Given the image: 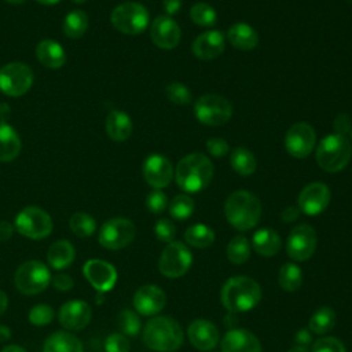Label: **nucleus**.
<instances>
[{"instance_id": "1", "label": "nucleus", "mask_w": 352, "mask_h": 352, "mask_svg": "<svg viewBox=\"0 0 352 352\" xmlns=\"http://www.w3.org/2000/svg\"><path fill=\"white\" fill-rule=\"evenodd\" d=\"M213 173L212 161L201 153H192L179 161L175 170V180L184 192H198L209 186Z\"/></svg>"}, {"instance_id": "2", "label": "nucleus", "mask_w": 352, "mask_h": 352, "mask_svg": "<svg viewBox=\"0 0 352 352\" xmlns=\"http://www.w3.org/2000/svg\"><path fill=\"white\" fill-rule=\"evenodd\" d=\"M224 214L234 228L248 231L258 223L261 216V204L254 194L245 190H236L227 197Z\"/></svg>"}, {"instance_id": "3", "label": "nucleus", "mask_w": 352, "mask_h": 352, "mask_svg": "<svg viewBox=\"0 0 352 352\" xmlns=\"http://www.w3.org/2000/svg\"><path fill=\"white\" fill-rule=\"evenodd\" d=\"M221 304L231 312H246L253 309L261 300L260 285L248 276L230 278L220 293Z\"/></svg>"}, {"instance_id": "4", "label": "nucleus", "mask_w": 352, "mask_h": 352, "mask_svg": "<svg viewBox=\"0 0 352 352\" xmlns=\"http://www.w3.org/2000/svg\"><path fill=\"white\" fill-rule=\"evenodd\" d=\"M146 346L157 352H173L183 344V330L180 324L169 316H155L143 329Z\"/></svg>"}, {"instance_id": "5", "label": "nucleus", "mask_w": 352, "mask_h": 352, "mask_svg": "<svg viewBox=\"0 0 352 352\" xmlns=\"http://www.w3.org/2000/svg\"><path fill=\"white\" fill-rule=\"evenodd\" d=\"M351 157L352 144L349 139L338 133H330L323 138L316 148V162L329 173L342 170L348 165Z\"/></svg>"}, {"instance_id": "6", "label": "nucleus", "mask_w": 352, "mask_h": 352, "mask_svg": "<svg viewBox=\"0 0 352 352\" xmlns=\"http://www.w3.org/2000/svg\"><path fill=\"white\" fill-rule=\"evenodd\" d=\"M111 25L124 34H139L148 25L147 8L136 1H125L114 7L110 14Z\"/></svg>"}, {"instance_id": "7", "label": "nucleus", "mask_w": 352, "mask_h": 352, "mask_svg": "<svg viewBox=\"0 0 352 352\" xmlns=\"http://www.w3.org/2000/svg\"><path fill=\"white\" fill-rule=\"evenodd\" d=\"M14 282L22 294L33 296L44 292L48 287L51 282V274L47 265L41 261L29 260L18 267Z\"/></svg>"}, {"instance_id": "8", "label": "nucleus", "mask_w": 352, "mask_h": 352, "mask_svg": "<svg viewBox=\"0 0 352 352\" xmlns=\"http://www.w3.org/2000/svg\"><path fill=\"white\" fill-rule=\"evenodd\" d=\"M194 113L199 122L209 126H219L231 118L232 104L221 95L206 94L195 100Z\"/></svg>"}, {"instance_id": "9", "label": "nucleus", "mask_w": 352, "mask_h": 352, "mask_svg": "<svg viewBox=\"0 0 352 352\" xmlns=\"http://www.w3.org/2000/svg\"><path fill=\"white\" fill-rule=\"evenodd\" d=\"M33 72L23 62H10L0 67V91L11 98L25 95L33 85Z\"/></svg>"}, {"instance_id": "10", "label": "nucleus", "mask_w": 352, "mask_h": 352, "mask_svg": "<svg viewBox=\"0 0 352 352\" xmlns=\"http://www.w3.org/2000/svg\"><path fill=\"white\" fill-rule=\"evenodd\" d=\"M15 228L26 238L43 239L52 231V219L38 206H26L16 214Z\"/></svg>"}, {"instance_id": "11", "label": "nucleus", "mask_w": 352, "mask_h": 352, "mask_svg": "<svg viewBox=\"0 0 352 352\" xmlns=\"http://www.w3.org/2000/svg\"><path fill=\"white\" fill-rule=\"evenodd\" d=\"M192 256L182 242H170L165 246L158 261V270L165 278H180L191 267Z\"/></svg>"}, {"instance_id": "12", "label": "nucleus", "mask_w": 352, "mask_h": 352, "mask_svg": "<svg viewBox=\"0 0 352 352\" xmlns=\"http://www.w3.org/2000/svg\"><path fill=\"white\" fill-rule=\"evenodd\" d=\"M135 224L125 217H114L103 223L99 231V243L109 250H120L135 238Z\"/></svg>"}, {"instance_id": "13", "label": "nucleus", "mask_w": 352, "mask_h": 352, "mask_svg": "<svg viewBox=\"0 0 352 352\" xmlns=\"http://www.w3.org/2000/svg\"><path fill=\"white\" fill-rule=\"evenodd\" d=\"M316 232L308 224L296 226L289 236L286 243L287 256L294 261L308 260L316 249Z\"/></svg>"}, {"instance_id": "14", "label": "nucleus", "mask_w": 352, "mask_h": 352, "mask_svg": "<svg viewBox=\"0 0 352 352\" xmlns=\"http://www.w3.org/2000/svg\"><path fill=\"white\" fill-rule=\"evenodd\" d=\"M316 142V133L308 122H296L293 124L285 136L286 151L296 158L308 157Z\"/></svg>"}, {"instance_id": "15", "label": "nucleus", "mask_w": 352, "mask_h": 352, "mask_svg": "<svg viewBox=\"0 0 352 352\" xmlns=\"http://www.w3.org/2000/svg\"><path fill=\"white\" fill-rule=\"evenodd\" d=\"M330 190L324 183H309L301 190L298 195V209L308 216H316L327 208V205L330 204Z\"/></svg>"}, {"instance_id": "16", "label": "nucleus", "mask_w": 352, "mask_h": 352, "mask_svg": "<svg viewBox=\"0 0 352 352\" xmlns=\"http://www.w3.org/2000/svg\"><path fill=\"white\" fill-rule=\"evenodd\" d=\"M143 177L154 190H161L172 182L173 166L166 157L151 154L143 164Z\"/></svg>"}, {"instance_id": "17", "label": "nucleus", "mask_w": 352, "mask_h": 352, "mask_svg": "<svg viewBox=\"0 0 352 352\" xmlns=\"http://www.w3.org/2000/svg\"><path fill=\"white\" fill-rule=\"evenodd\" d=\"M82 272L91 286L100 293L111 290L117 280L116 268L110 263L99 258L88 260L82 267Z\"/></svg>"}, {"instance_id": "18", "label": "nucleus", "mask_w": 352, "mask_h": 352, "mask_svg": "<svg viewBox=\"0 0 352 352\" xmlns=\"http://www.w3.org/2000/svg\"><path fill=\"white\" fill-rule=\"evenodd\" d=\"M150 37L157 47L162 50H172L179 44L182 30L172 16L160 15L150 26Z\"/></svg>"}, {"instance_id": "19", "label": "nucleus", "mask_w": 352, "mask_h": 352, "mask_svg": "<svg viewBox=\"0 0 352 352\" xmlns=\"http://www.w3.org/2000/svg\"><path fill=\"white\" fill-rule=\"evenodd\" d=\"M166 302V296L162 289L155 285H144L133 294V307L143 316L158 314Z\"/></svg>"}, {"instance_id": "20", "label": "nucleus", "mask_w": 352, "mask_h": 352, "mask_svg": "<svg viewBox=\"0 0 352 352\" xmlns=\"http://www.w3.org/2000/svg\"><path fill=\"white\" fill-rule=\"evenodd\" d=\"M91 315V308L85 301L72 300L60 307L59 322L66 330L77 331L89 323Z\"/></svg>"}, {"instance_id": "21", "label": "nucleus", "mask_w": 352, "mask_h": 352, "mask_svg": "<svg viewBox=\"0 0 352 352\" xmlns=\"http://www.w3.org/2000/svg\"><path fill=\"white\" fill-rule=\"evenodd\" d=\"M187 336L191 342L198 351H212L219 341V330L217 327L206 320V319H195L188 324Z\"/></svg>"}, {"instance_id": "22", "label": "nucleus", "mask_w": 352, "mask_h": 352, "mask_svg": "<svg viewBox=\"0 0 352 352\" xmlns=\"http://www.w3.org/2000/svg\"><path fill=\"white\" fill-rule=\"evenodd\" d=\"M224 36L219 30H208L201 33L192 43L191 50L201 60H212L224 51Z\"/></svg>"}, {"instance_id": "23", "label": "nucleus", "mask_w": 352, "mask_h": 352, "mask_svg": "<svg viewBox=\"0 0 352 352\" xmlns=\"http://www.w3.org/2000/svg\"><path fill=\"white\" fill-rule=\"evenodd\" d=\"M221 352H261V344L252 331L232 329L221 340Z\"/></svg>"}, {"instance_id": "24", "label": "nucleus", "mask_w": 352, "mask_h": 352, "mask_svg": "<svg viewBox=\"0 0 352 352\" xmlns=\"http://www.w3.org/2000/svg\"><path fill=\"white\" fill-rule=\"evenodd\" d=\"M38 62L48 69H59L66 63V54L62 45L54 40H41L36 47Z\"/></svg>"}, {"instance_id": "25", "label": "nucleus", "mask_w": 352, "mask_h": 352, "mask_svg": "<svg viewBox=\"0 0 352 352\" xmlns=\"http://www.w3.org/2000/svg\"><path fill=\"white\" fill-rule=\"evenodd\" d=\"M22 148L18 132L7 122L0 121V162L15 160Z\"/></svg>"}, {"instance_id": "26", "label": "nucleus", "mask_w": 352, "mask_h": 352, "mask_svg": "<svg viewBox=\"0 0 352 352\" xmlns=\"http://www.w3.org/2000/svg\"><path fill=\"white\" fill-rule=\"evenodd\" d=\"M227 38L232 47L241 51H250L258 44L257 32L250 25L243 22L231 25L227 32Z\"/></svg>"}, {"instance_id": "27", "label": "nucleus", "mask_w": 352, "mask_h": 352, "mask_svg": "<svg viewBox=\"0 0 352 352\" xmlns=\"http://www.w3.org/2000/svg\"><path fill=\"white\" fill-rule=\"evenodd\" d=\"M132 120L125 111L113 110L106 118V133L114 142H124L132 135Z\"/></svg>"}, {"instance_id": "28", "label": "nucleus", "mask_w": 352, "mask_h": 352, "mask_svg": "<svg viewBox=\"0 0 352 352\" xmlns=\"http://www.w3.org/2000/svg\"><path fill=\"white\" fill-rule=\"evenodd\" d=\"M253 249L264 257L275 256L282 246L279 234L272 228H260L252 238Z\"/></svg>"}, {"instance_id": "29", "label": "nucleus", "mask_w": 352, "mask_h": 352, "mask_svg": "<svg viewBox=\"0 0 352 352\" xmlns=\"http://www.w3.org/2000/svg\"><path fill=\"white\" fill-rule=\"evenodd\" d=\"M43 352H84L81 341L66 330L52 333L44 342Z\"/></svg>"}, {"instance_id": "30", "label": "nucleus", "mask_w": 352, "mask_h": 352, "mask_svg": "<svg viewBox=\"0 0 352 352\" xmlns=\"http://www.w3.org/2000/svg\"><path fill=\"white\" fill-rule=\"evenodd\" d=\"M74 257H76L74 246L66 239L54 242L50 246L47 253V260L50 265L55 270H63L69 267L74 261Z\"/></svg>"}, {"instance_id": "31", "label": "nucleus", "mask_w": 352, "mask_h": 352, "mask_svg": "<svg viewBox=\"0 0 352 352\" xmlns=\"http://www.w3.org/2000/svg\"><path fill=\"white\" fill-rule=\"evenodd\" d=\"M336 319H337V315L333 308L320 307L312 314L309 323H308V329L314 334L329 333L334 327Z\"/></svg>"}, {"instance_id": "32", "label": "nucleus", "mask_w": 352, "mask_h": 352, "mask_svg": "<svg viewBox=\"0 0 352 352\" xmlns=\"http://www.w3.org/2000/svg\"><path fill=\"white\" fill-rule=\"evenodd\" d=\"M88 15L82 10L70 11L63 19V33L69 38H80L88 29Z\"/></svg>"}, {"instance_id": "33", "label": "nucleus", "mask_w": 352, "mask_h": 352, "mask_svg": "<svg viewBox=\"0 0 352 352\" xmlns=\"http://www.w3.org/2000/svg\"><path fill=\"white\" fill-rule=\"evenodd\" d=\"M184 239L190 246L204 249L210 246L214 242V232L206 224H194L190 226L184 232Z\"/></svg>"}, {"instance_id": "34", "label": "nucleus", "mask_w": 352, "mask_h": 352, "mask_svg": "<svg viewBox=\"0 0 352 352\" xmlns=\"http://www.w3.org/2000/svg\"><path fill=\"white\" fill-rule=\"evenodd\" d=\"M230 164H231L232 169L242 176H249V175L254 173L256 166H257L253 153L245 147H236L231 153Z\"/></svg>"}, {"instance_id": "35", "label": "nucleus", "mask_w": 352, "mask_h": 352, "mask_svg": "<svg viewBox=\"0 0 352 352\" xmlns=\"http://www.w3.org/2000/svg\"><path fill=\"white\" fill-rule=\"evenodd\" d=\"M279 286L285 292H296L302 285V271L301 268L294 263H285L278 275Z\"/></svg>"}, {"instance_id": "36", "label": "nucleus", "mask_w": 352, "mask_h": 352, "mask_svg": "<svg viewBox=\"0 0 352 352\" xmlns=\"http://www.w3.org/2000/svg\"><path fill=\"white\" fill-rule=\"evenodd\" d=\"M227 258L232 264H243L250 257V243L243 235L234 236L227 245Z\"/></svg>"}, {"instance_id": "37", "label": "nucleus", "mask_w": 352, "mask_h": 352, "mask_svg": "<svg viewBox=\"0 0 352 352\" xmlns=\"http://www.w3.org/2000/svg\"><path fill=\"white\" fill-rule=\"evenodd\" d=\"M70 230L73 231V234H76L80 238H87L91 236L95 230H96V221L95 219L84 212H77L70 217L69 221Z\"/></svg>"}, {"instance_id": "38", "label": "nucleus", "mask_w": 352, "mask_h": 352, "mask_svg": "<svg viewBox=\"0 0 352 352\" xmlns=\"http://www.w3.org/2000/svg\"><path fill=\"white\" fill-rule=\"evenodd\" d=\"M190 18L198 26L209 28L216 23L217 14H216V10L210 4L199 1V3H195L190 8Z\"/></svg>"}, {"instance_id": "39", "label": "nucleus", "mask_w": 352, "mask_h": 352, "mask_svg": "<svg viewBox=\"0 0 352 352\" xmlns=\"http://www.w3.org/2000/svg\"><path fill=\"white\" fill-rule=\"evenodd\" d=\"M194 212V201L187 194H179L169 204V213L176 220H186Z\"/></svg>"}, {"instance_id": "40", "label": "nucleus", "mask_w": 352, "mask_h": 352, "mask_svg": "<svg viewBox=\"0 0 352 352\" xmlns=\"http://www.w3.org/2000/svg\"><path fill=\"white\" fill-rule=\"evenodd\" d=\"M118 327L121 330V333L124 336H138L140 329H142V323L139 316L131 311V309H122L118 314Z\"/></svg>"}, {"instance_id": "41", "label": "nucleus", "mask_w": 352, "mask_h": 352, "mask_svg": "<svg viewBox=\"0 0 352 352\" xmlns=\"http://www.w3.org/2000/svg\"><path fill=\"white\" fill-rule=\"evenodd\" d=\"M165 94H166V98L172 103L179 104V106H184V104H188L191 102L190 89L183 82H179V81L169 82L165 88Z\"/></svg>"}, {"instance_id": "42", "label": "nucleus", "mask_w": 352, "mask_h": 352, "mask_svg": "<svg viewBox=\"0 0 352 352\" xmlns=\"http://www.w3.org/2000/svg\"><path fill=\"white\" fill-rule=\"evenodd\" d=\"M54 319V309L47 304H37L29 311V322L34 326H45Z\"/></svg>"}, {"instance_id": "43", "label": "nucleus", "mask_w": 352, "mask_h": 352, "mask_svg": "<svg viewBox=\"0 0 352 352\" xmlns=\"http://www.w3.org/2000/svg\"><path fill=\"white\" fill-rule=\"evenodd\" d=\"M154 234H155L157 239H160L161 242L170 243V242H173V239L176 236V227L170 220L160 219V220H157V223L154 226Z\"/></svg>"}, {"instance_id": "44", "label": "nucleus", "mask_w": 352, "mask_h": 352, "mask_svg": "<svg viewBox=\"0 0 352 352\" xmlns=\"http://www.w3.org/2000/svg\"><path fill=\"white\" fill-rule=\"evenodd\" d=\"M312 352H346V349L338 338L323 337L314 342Z\"/></svg>"}, {"instance_id": "45", "label": "nucleus", "mask_w": 352, "mask_h": 352, "mask_svg": "<svg viewBox=\"0 0 352 352\" xmlns=\"http://www.w3.org/2000/svg\"><path fill=\"white\" fill-rule=\"evenodd\" d=\"M131 344L122 333H113L106 338L104 351L106 352H129Z\"/></svg>"}, {"instance_id": "46", "label": "nucleus", "mask_w": 352, "mask_h": 352, "mask_svg": "<svg viewBox=\"0 0 352 352\" xmlns=\"http://www.w3.org/2000/svg\"><path fill=\"white\" fill-rule=\"evenodd\" d=\"M146 206L153 213H162L168 206V198L161 190H153L146 197Z\"/></svg>"}, {"instance_id": "47", "label": "nucleus", "mask_w": 352, "mask_h": 352, "mask_svg": "<svg viewBox=\"0 0 352 352\" xmlns=\"http://www.w3.org/2000/svg\"><path fill=\"white\" fill-rule=\"evenodd\" d=\"M228 143L221 138H210L206 142V150L213 157H223L228 153Z\"/></svg>"}, {"instance_id": "48", "label": "nucleus", "mask_w": 352, "mask_h": 352, "mask_svg": "<svg viewBox=\"0 0 352 352\" xmlns=\"http://www.w3.org/2000/svg\"><path fill=\"white\" fill-rule=\"evenodd\" d=\"M333 128H334V133L338 135H344L351 131L352 124H351V118L348 114H338L333 122Z\"/></svg>"}, {"instance_id": "49", "label": "nucleus", "mask_w": 352, "mask_h": 352, "mask_svg": "<svg viewBox=\"0 0 352 352\" xmlns=\"http://www.w3.org/2000/svg\"><path fill=\"white\" fill-rule=\"evenodd\" d=\"M52 285H54L55 289H58V290H60V292H67V290H70V289L73 287L74 282H73V279H72L70 275L58 274V275L54 276Z\"/></svg>"}, {"instance_id": "50", "label": "nucleus", "mask_w": 352, "mask_h": 352, "mask_svg": "<svg viewBox=\"0 0 352 352\" xmlns=\"http://www.w3.org/2000/svg\"><path fill=\"white\" fill-rule=\"evenodd\" d=\"M312 341V333L309 329H300L296 334H294V342L296 345L304 346L307 348Z\"/></svg>"}, {"instance_id": "51", "label": "nucleus", "mask_w": 352, "mask_h": 352, "mask_svg": "<svg viewBox=\"0 0 352 352\" xmlns=\"http://www.w3.org/2000/svg\"><path fill=\"white\" fill-rule=\"evenodd\" d=\"M182 4H183V0H164L162 1L164 10L168 16H172L176 12H179V10L182 8Z\"/></svg>"}, {"instance_id": "52", "label": "nucleus", "mask_w": 352, "mask_h": 352, "mask_svg": "<svg viewBox=\"0 0 352 352\" xmlns=\"http://www.w3.org/2000/svg\"><path fill=\"white\" fill-rule=\"evenodd\" d=\"M300 214V209L297 206H287L282 210L280 213V219L285 221V223H292L294 220H297Z\"/></svg>"}, {"instance_id": "53", "label": "nucleus", "mask_w": 352, "mask_h": 352, "mask_svg": "<svg viewBox=\"0 0 352 352\" xmlns=\"http://www.w3.org/2000/svg\"><path fill=\"white\" fill-rule=\"evenodd\" d=\"M14 226L7 220H0V242H6L12 236Z\"/></svg>"}, {"instance_id": "54", "label": "nucleus", "mask_w": 352, "mask_h": 352, "mask_svg": "<svg viewBox=\"0 0 352 352\" xmlns=\"http://www.w3.org/2000/svg\"><path fill=\"white\" fill-rule=\"evenodd\" d=\"M10 338H11V330L7 326L0 324V342H4Z\"/></svg>"}, {"instance_id": "55", "label": "nucleus", "mask_w": 352, "mask_h": 352, "mask_svg": "<svg viewBox=\"0 0 352 352\" xmlns=\"http://www.w3.org/2000/svg\"><path fill=\"white\" fill-rule=\"evenodd\" d=\"M7 305H8V297L3 290H0V315L4 314V311L7 309Z\"/></svg>"}, {"instance_id": "56", "label": "nucleus", "mask_w": 352, "mask_h": 352, "mask_svg": "<svg viewBox=\"0 0 352 352\" xmlns=\"http://www.w3.org/2000/svg\"><path fill=\"white\" fill-rule=\"evenodd\" d=\"M1 352H26V349H25V348H22V346H19V345H14V344H11V345L4 346V348L1 349Z\"/></svg>"}, {"instance_id": "57", "label": "nucleus", "mask_w": 352, "mask_h": 352, "mask_svg": "<svg viewBox=\"0 0 352 352\" xmlns=\"http://www.w3.org/2000/svg\"><path fill=\"white\" fill-rule=\"evenodd\" d=\"M287 352H309L307 348H304V346H300V345H294V346H292Z\"/></svg>"}, {"instance_id": "58", "label": "nucleus", "mask_w": 352, "mask_h": 352, "mask_svg": "<svg viewBox=\"0 0 352 352\" xmlns=\"http://www.w3.org/2000/svg\"><path fill=\"white\" fill-rule=\"evenodd\" d=\"M36 1L40 3V4H43V6H54V4L59 3L60 0H36Z\"/></svg>"}, {"instance_id": "59", "label": "nucleus", "mask_w": 352, "mask_h": 352, "mask_svg": "<svg viewBox=\"0 0 352 352\" xmlns=\"http://www.w3.org/2000/svg\"><path fill=\"white\" fill-rule=\"evenodd\" d=\"M6 1L12 6H19V4H23L26 0H6Z\"/></svg>"}, {"instance_id": "60", "label": "nucleus", "mask_w": 352, "mask_h": 352, "mask_svg": "<svg viewBox=\"0 0 352 352\" xmlns=\"http://www.w3.org/2000/svg\"><path fill=\"white\" fill-rule=\"evenodd\" d=\"M73 3H76V4H81V3H84L85 0H72Z\"/></svg>"}, {"instance_id": "61", "label": "nucleus", "mask_w": 352, "mask_h": 352, "mask_svg": "<svg viewBox=\"0 0 352 352\" xmlns=\"http://www.w3.org/2000/svg\"><path fill=\"white\" fill-rule=\"evenodd\" d=\"M351 135H352V128H351Z\"/></svg>"}]
</instances>
